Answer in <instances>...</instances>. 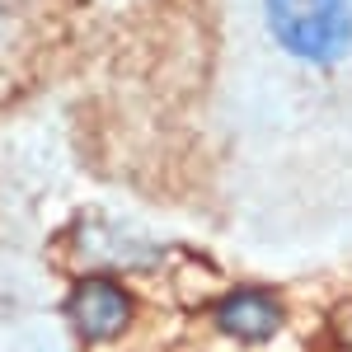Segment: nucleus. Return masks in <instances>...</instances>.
<instances>
[{
  "label": "nucleus",
  "mask_w": 352,
  "mask_h": 352,
  "mask_svg": "<svg viewBox=\"0 0 352 352\" xmlns=\"http://www.w3.org/2000/svg\"><path fill=\"white\" fill-rule=\"evenodd\" d=\"M272 38L300 61L329 66L352 47V0H263Z\"/></svg>",
  "instance_id": "1"
},
{
  "label": "nucleus",
  "mask_w": 352,
  "mask_h": 352,
  "mask_svg": "<svg viewBox=\"0 0 352 352\" xmlns=\"http://www.w3.org/2000/svg\"><path fill=\"white\" fill-rule=\"evenodd\" d=\"M66 320L89 343L118 338L127 329V320H132V296L113 277H85V282H76V292L66 300Z\"/></svg>",
  "instance_id": "2"
},
{
  "label": "nucleus",
  "mask_w": 352,
  "mask_h": 352,
  "mask_svg": "<svg viewBox=\"0 0 352 352\" xmlns=\"http://www.w3.org/2000/svg\"><path fill=\"white\" fill-rule=\"evenodd\" d=\"M212 320H217L221 333H230L240 343H268L272 333L282 329L287 310H282L277 296L258 292V287H244V292H230V296L217 300V315Z\"/></svg>",
  "instance_id": "3"
},
{
  "label": "nucleus",
  "mask_w": 352,
  "mask_h": 352,
  "mask_svg": "<svg viewBox=\"0 0 352 352\" xmlns=\"http://www.w3.org/2000/svg\"><path fill=\"white\" fill-rule=\"evenodd\" d=\"M0 28H5V0H0Z\"/></svg>",
  "instance_id": "4"
}]
</instances>
